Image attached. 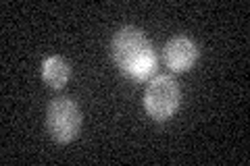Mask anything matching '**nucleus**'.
<instances>
[{
  "mask_svg": "<svg viewBox=\"0 0 250 166\" xmlns=\"http://www.w3.org/2000/svg\"><path fill=\"white\" fill-rule=\"evenodd\" d=\"M42 79L52 90H62L71 79V65L62 56H48L42 65Z\"/></svg>",
  "mask_w": 250,
  "mask_h": 166,
  "instance_id": "obj_5",
  "label": "nucleus"
},
{
  "mask_svg": "<svg viewBox=\"0 0 250 166\" xmlns=\"http://www.w3.org/2000/svg\"><path fill=\"white\" fill-rule=\"evenodd\" d=\"M46 127L57 144H71L82 129V108L73 98H57L48 104Z\"/></svg>",
  "mask_w": 250,
  "mask_h": 166,
  "instance_id": "obj_3",
  "label": "nucleus"
},
{
  "mask_svg": "<svg viewBox=\"0 0 250 166\" xmlns=\"http://www.w3.org/2000/svg\"><path fill=\"white\" fill-rule=\"evenodd\" d=\"M198 56H200L198 44L188 36L171 37L165 44V48H163V60H165V65L171 71H175V73H186V71H190L194 65H196Z\"/></svg>",
  "mask_w": 250,
  "mask_h": 166,
  "instance_id": "obj_4",
  "label": "nucleus"
},
{
  "mask_svg": "<svg viewBox=\"0 0 250 166\" xmlns=\"http://www.w3.org/2000/svg\"><path fill=\"white\" fill-rule=\"evenodd\" d=\"M111 56L117 69L134 81H148L156 71L152 42L138 27H121L111 39Z\"/></svg>",
  "mask_w": 250,
  "mask_h": 166,
  "instance_id": "obj_1",
  "label": "nucleus"
},
{
  "mask_svg": "<svg viewBox=\"0 0 250 166\" xmlns=\"http://www.w3.org/2000/svg\"><path fill=\"white\" fill-rule=\"evenodd\" d=\"M182 102L177 81L171 75H154L144 92V110L152 121L165 123L175 116Z\"/></svg>",
  "mask_w": 250,
  "mask_h": 166,
  "instance_id": "obj_2",
  "label": "nucleus"
}]
</instances>
